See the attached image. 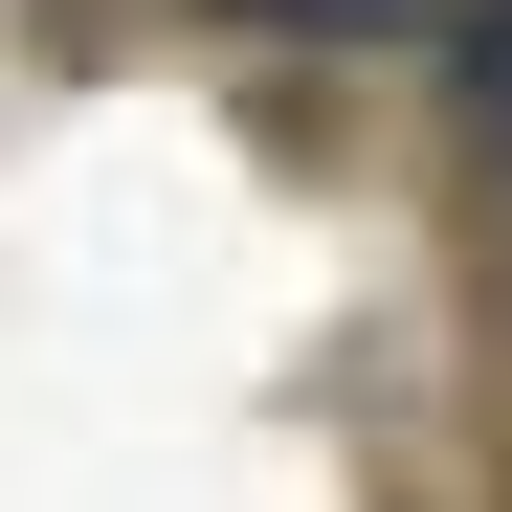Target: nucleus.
<instances>
[{
	"instance_id": "nucleus-1",
	"label": "nucleus",
	"mask_w": 512,
	"mask_h": 512,
	"mask_svg": "<svg viewBox=\"0 0 512 512\" xmlns=\"http://www.w3.org/2000/svg\"><path fill=\"white\" fill-rule=\"evenodd\" d=\"M468 134L512 156V0H468Z\"/></svg>"
},
{
	"instance_id": "nucleus-2",
	"label": "nucleus",
	"mask_w": 512,
	"mask_h": 512,
	"mask_svg": "<svg viewBox=\"0 0 512 512\" xmlns=\"http://www.w3.org/2000/svg\"><path fill=\"white\" fill-rule=\"evenodd\" d=\"M245 23H312V45H401L423 0H245Z\"/></svg>"
}]
</instances>
